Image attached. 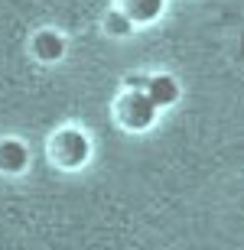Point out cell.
Masks as SVG:
<instances>
[{"mask_svg":"<svg viewBox=\"0 0 244 250\" xmlns=\"http://www.w3.org/2000/svg\"><path fill=\"white\" fill-rule=\"evenodd\" d=\"M121 13L131 23H150L163 13V0H121Z\"/></svg>","mask_w":244,"mask_h":250,"instance_id":"cell-5","label":"cell"},{"mask_svg":"<svg viewBox=\"0 0 244 250\" xmlns=\"http://www.w3.org/2000/svg\"><path fill=\"white\" fill-rule=\"evenodd\" d=\"M29 163V149L20 140H0V172H23Z\"/></svg>","mask_w":244,"mask_h":250,"instance_id":"cell-3","label":"cell"},{"mask_svg":"<svg viewBox=\"0 0 244 250\" xmlns=\"http://www.w3.org/2000/svg\"><path fill=\"white\" fill-rule=\"evenodd\" d=\"M88 153H91V146H88V137H85L82 130H62L52 140V156L68 169L82 166L85 159H88Z\"/></svg>","mask_w":244,"mask_h":250,"instance_id":"cell-2","label":"cell"},{"mask_svg":"<svg viewBox=\"0 0 244 250\" xmlns=\"http://www.w3.org/2000/svg\"><path fill=\"white\" fill-rule=\"evenodd\" d=\"M33 52H36L43 62H56V59L66 56V42H62V36H56V33H39L36 39H33Z\"/></svg>","mask_w":244,"mask_h":250,"instance_id":"cell-6","label":"cell"},{"mask_svg":"<svg viewBox=\"0 0 244 250\" xmlns=\"http://www.w3.org/2000/svg\"><path fill=\"white\" fill-rule=\"evenodd\" d=\"M147 98L156 104V111L176 104V98H179L176 78H169V75H150V82H147Z\"/></svg>","mask_w":244,"mask_h":250,"instance_id":"cell-4","label":"cell"},{"mask_svg":"<svg viewBox=\"0 0 244 250\" xmlns=\"http://www.w3.org/2000/svg\"><path fill=\"white\" fill-rule=\"evenodd\" d=\"M147 82H150L147 75H131L127 78V91H147Z\"/></svg>","mask_w":244,"mask_h":250,"instance_id":"cell-8","label":"cell"},{"mask_svg":"<svg viewBox=\"0 0 244 250\" xmlns=\"http://www.w3.org/2000/svg\"><path fill=\"white\" fill-rule=\"evenodd\" d=\"M104 26L111 29V33H117V36H124V33H131L133 23H131L127 17H124L121 10H111V13H108V20H104Z\"/></svg>","mask_w":244,"mask_h":250,"instance_id":"cell-7","label":"cell"},{"mask_svg":"<svg viewBox=\"0 0 244 250\" xmlns=\"http://www.w3.org/2000/svg\"><path fill=\"white\" fill-rule=\"evenodd\" d=\"M117 114L127 130H147L156 121V104L147 98V91H127L117 104Z\"/></svg>","mask_w":244,"mask_h":250,"instance_id":"cell-1","label":"cell"}]
</instances>
